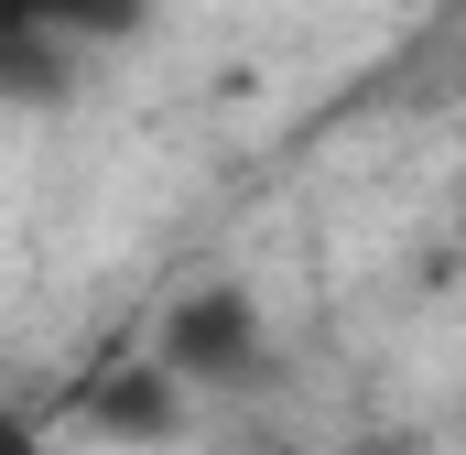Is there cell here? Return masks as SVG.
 Wrapping results in <instances>:
<instances>
[{
    "instance_id": "cell-3",
    "label": "cell",
    "mask_w": 466,
    "mask_h": 455,
    "mask_svg": "<svg viewBox=\"0 0 466 455\" xmlns=\"http://www.w3.org/2000/svg\"><path fill=\"white\" fill-rule=\"evenodd\" d=\"M0 455H44V445H33V423H11V412H0Z\"/></svg>"
},
{
    "instance_id": "cell-2",
    "label": "cell",
    "mask_w": 466,
    "mask_h": 455,
    "mask_svg": "<svg viewBox=\"0 0 466 455\" xmlns=\"http://www.w3.org/2000/svg\"><path fill=\"white\" fill-rule=\"evenodd\" d=\"M260 369V315L249 293H196L163 315V379L174 390H207V379H249Z\"/></svg>"
},
{
    "instance_id": "cell-1",
    "label": "cell",
    "mask_w": 466,
    "mask_h": 455,
    "mask_svg": "<svg viewBox=\"0 0 466 455\" xmlns=\"http://www.w3.org/2000/svg\"><path fill=\"white\" fill-rule=\"evenodd\" d=\"M152 0H0V87L11 98H66L98 44H130Z\"/></svg>"
}]
</instances>
